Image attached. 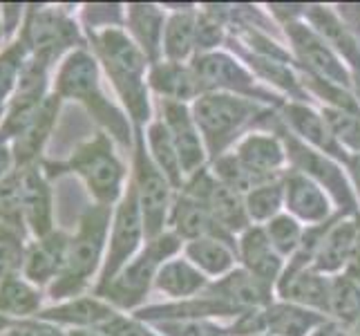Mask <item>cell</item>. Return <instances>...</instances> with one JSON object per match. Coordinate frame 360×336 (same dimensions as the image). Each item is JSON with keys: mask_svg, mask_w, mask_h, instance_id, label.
<instances>
[{"mask_svg": "<svg viewBox=\"0 0 360 336\" xmlns=\"http://www.w3.org/2000/svg\"><path fill=\"white\" fill-rule=\"evenodd\" d=\"M280 206V189L278 186H259L248 195V211L255 218H269Z\"/></svg>", "mask_w": 360, "mask_h": 336, "instance_id": "cell-36", "label": "cell"}, {"mask_svg": "<svg viewBox=\"0 0 360 336\" xmlns=\"http://www.w3.org/2000/svg\"><path fill=\"white\" fill-rule=\"evenodd\" d=\"M43 303L41 290L32 285L22 273H7L0 278V314L7 318H27L39 316Z\"/></svg>", "mask_w": 360, "mask_h": 336, "instance_id": "cell-14", "label": "cell"}, {"mask_svg": "<svg viewBox=\"0 0 360 336\" xmlns=\"http://www.w3.org/2000/svg\"><path fill=\"white\" fill-rule=\"evenodd\" d=\"M316 336H338V334H336V330L327 328V330H320V332H318Z\"/></svg>", "mask_w": 360, "mask_h": 336, "instance_id": "cell-47", "label": "cell"}, {"mask_svg": "<svg viewBox=\"0 0 360 336\" xmlns=\"http://www.w3.org/2000/svg\"><path fill=\"white\" fill-rule=\"evenodd\" d=\"M191 256L197 265H202L204 269L213 271V273H219L224 271L229 265H231V254L224 244H219L215 240H197L191 244Z\"/></svg>", "mask_w": 360, "mask_h": 336, "instance_id": "cell-31", "label": "cell"}, {"mask_svg": "<svg viewBox=\"0 0 360 336\" xmlns=\"http://www.w3.org/2000/svg\"><path fill=\"white\" fill-rule=\"evenodd\" d=\"M166 121H168V130L172 135V142H175V148H177L179 164L186 170H193L202 161V146H200V137L195 135V128L188 115H186V110L181 106L168 104Z\"/></svg>", "mask_w": 360, "mask_h": 336, "instance_id": "cell-15", "label": "cell"}, {"mask_svg": "<svg viewBox=\"0 0 360 336\" xmlns=\"http://www.w3.org/2000/svg\"><path fill=\"white\" fill-rule=\"evenodd\" d=\"M22 184V218L25 227L36 240L54 231L52 227V189L41 164L18 168Z\"/></svg>", "mask_w": 360, "mask_h": 336, "instance_id": "cell-8", "label": "cell"}, {"mask_svg": "<svg viewBox=\"0 0 360 336\" xmlns=\"http://www.w3.org/2000/svg\"><path fill=\"white\" fill-rule=\"evenodd\" d=\"M150 146H153V155L159 164V170L168 175L172 182H177L179 178V155L175 142H172L170 130L164 123H155L150 128Z\"/></svg>", "mask_w": 360, "mask_h": 336, "instance_id": "cell-24", "label": "cell"}, {"mask_svg": "<svg viewBox=\"0 0 360 336\" xmlns=\"http://www.w3.org/2000/svg\"><path fill=\"white\" fill-rule=\"evenodd\" d=\"M356 238L358 229L352 222H340L338 227H333L327 238H322V244L318 249V267L338 269L342 263H347V258H352Z\"/></svg>", "mask_w": 360, "mask_h": 336, "instance_id": "cell-16", "label": "cell"}, {"mask_svg": "<svg viewBox=\"0 0 360 336\" xmlns=\"http://www.w3.org/2000/svg\"><path fill=\"white\" fill-rule=\"evenodd\" d=\"M349 269H352V273H354V278H356V280H360V229H358V238H356L354 251H352Z\"/></svg>", "mask_w": 360, "mask_h": 336, "instance_id": "cell-43", "label": "cell"}, {"mask_svg": "<svg viewBox=\"0 0 360 336\" xmlns=\"http://www.w3.org/2000/svg\"><path fill=\"white\" fill-rule=\"evenodd\" d=\"M65 168L85 180L90 193L101 202V206L115 202L121 193L123 166L112 151V144L103 132L94 135L90 142L79 146Z\"/></svg>", "mask_w": 360, "mask_h": 336, "instance_id": "cell-4", "label": "cell"}, {"mask_svg": "<svg viewBox=\"0 0 360 336\" xmlns=\"http://www.w3.org/2000/svg\"><path fill=\"white\" fill-rule=\"evenodd\" d=\"M0 39H3V30H0Z\"/></svg>", "mask_w": 360, "mask_h": 336, "instance_id": "cell-51", "label": "cell"}, {"mask_svg": "<svg viewBox=\"0 0 360 336\" xmlns=\"http://www.w3.org/2000/svg\"><path fill=\"white\" fill-rule=\"evenodd\" d=\"M0 336H65L60 332L54 323H47V321H30V318H22V321H14L9 325L7 332H3Z\"/></svg>", "mask_w": 360, "mask_h": 336, "instance_id": "cell-39", "label": "cell"}, {"mask_svg": "<svg viewBox=\"0 0 360 336\" xmlns=\"http://www.w3.org/2000/svg\"><path fill=\"white\" fill-rule=\"evenodd\" d=\"M240 161L253 173H266L282 161L280 146L271 137H251L240 148Z\"/></svg>", "mask_w": 360, "mask_h": 336, "instance_id": "cell-22", "label": "cell"}, {"mask_svg": "<svg viewBox=\"0 0 360 336\" xmlns=\"http://www.w3.org/2000/svg\"><path fill=\"white\" fill-rule=\"evenodd\" d=\"M170 238H166V242H153L150 249L134 260L132 265H126L117 276L110 280L105 287L98 290V294H103L108 301H112L119 307H132L143 298L148 285H150V278L157 269V263L164 258L168 251L175 249V244Z\"/></svg>", "mask_w": 360, "mask_h": 336, "instance_id": "cell-7", "label": "cell"}, {"mask_svg": "<svg viewBox=\"0 0 360 336\" xmlns=\"http://www.w3.org/2000/svg\"><path fill=\"white\" fill-rule=\"evenodd\" d=\"M58 108H60V97H56L52 92L41 104V108L36 110V115L32 117V121L20 130V135L16 137V139L11 142L14 157H16V168L39 164L43 146H45L47 137H49V132H52L54 123H56Z\"/></svg>", "mask_w": 360, "mask_h": 336, "instance_id": "cell-11", "label": "cell"}, {"mask_svg": "<svg viewBox=\"0 0 360 336\" xmlns=\"http://www.w3.org/2000/svg\"><path fill=\"white\" fill-rule=\"evenodd\" d=\"M70 238L60 231H52L45 238H39L25 247L22 269L20 273L36 287L52 282L60 276L65 265Z\"/></svg>", "mask_w": 360, "mask_h": 336, "instance_id": "cell-9", "label": "cell"}, {"mask_svg": "<svg viewBox=\"0 0 360 336\" xmlns=\"http://www.w3.org/2000/svg\"><path fill=\"white\" fill-rule=\"evenodd\" d=\"M289 204L297 216L307 220H320L327 216V200L318 191V186L304 178H293L289 182Z\"/></svg>", "mask_w": 360, "mask_h": 336, "instance_id": "cell-21", "label": "cell"}, {"mask_svg": "<svg viewBox=\"0 0 360 336\" xmlns=\"http://www.w3.org/2000/svg\"><path fill=\"white\" fill-rule=\"evenodd\" d=\"M11 323H14V321H11V318H7V316H3V314H0V334H3V332H7V330H9V325H11Z\"/></svg>", "mask_w": 360, "mask_h": 336, "instance_id": "cell-45", "label": "cell"}, {"mask_svg": "<svg viewBox=\"0 0 360 336\" xmlns=\"http://www.w3.org/2000/svg\"><path fill=\"white\" fill-rule=\"evenodd\" d=\"M282 294L309 305H318V307L329 305V290L316 273L293 269L291 273H287V280L282 282Z\"/></svg>", "mask_w": 360, "mask_h": 336, "instance_id": "cell-20", "label": "cell"}, {"mask_svg": "<svg viewBox=\"0 0 360 336\" xmlns=\"http://www.w3.org/2000/svg\"><path fill=\"white\" fill-rule=\"evenodd\" d=\"M291 119H293V123L297 126V130L304 132V137H309V139L320 144V146H327L325 130H322L320 119L314 115V112H309L304 108H291Z\"/></svg>", "mask_w": 360, "mask_h": 336, "instance_id": "cell-40", "label": "cell"}, {"mask_svg": "<svg viewBox=\"0 0 360 336\" xmlns=\"http://www.w3.org/2000/svg\"><path fill=\"white\" fill-rule=\"evenodd\" d=\"M70 336H108V334L96 328V330H72Z\"/></svg>", "mask_w": 360, "mask_h": 336, "instance_id": "cell-44", "label": "cell"}, {"mask_svg": "<svg viewBox=\"0 0 360 336\" xmlns=\"http://www.w3.org/2000/svg\"><path fill=\"white\" fill-rule=\"evenodd\" d=\"M314 316H307L300 309L291 307H276L269 314V328L282 336H302L311 328Z\"/></svg>", "mask_w": 360, "mask_h": 336, "instance_id": "cell-30", "label": "cell"}, {"mask_svg": "<svg viewBox=\"0 0 360 336\" xmlns=\"http://www.w3.org/2000/svg\"><path fill=\"white\" fill-rule=\"evenodd\" d=\"M141 233H143V216L139 206V195H136V189H130L123 195V200L117 209V216H115L112 238H110V251H108V260L103 267L101 287H105V285L126 267L128 258L134 254V249L139 247Z\"/></svg>", "mask_w": 360, "mask_h": 336, "instance_id": "cell-6", "label": "cell"}, {"mask_svg": "<svg viewBox=\"0 0 360 336\" xmlns=\"http://www.w3.org/2000/svg\"><path fill=\"white\" fill-rule=\"evenodd\" d=\"M16 170V157H14V148H11L9 142H5L0 137V182H3L7 175Z\"/></svg>", "mask_w": 360, "mask_h": 336, "instance_id": "cell-42", "label": "cell"}, {"mask_svg": "<svg viewBox=\"0 0 360 336\" xmlns=\"http://www.w3.org/2000/svg\"><path fill=\"white\" fill-rule=\"evenodd\" d=\"M197 74L202 77L204 83H217V85H235V79H244L240 68L231 63L224 56H208L200 61L197 66Z\"/></svg>", "mask_w": 360, "mask_h": 336, "instance_id": "cell-33", "label": "cell"}, {"mask_svg": "<svg viewBox=\"0 0 360 336\" xmlns=\"http://www.w3.org/2000/svg\"><path fill=\"white\" fill-rule=\"evenodd\" d=\"M175 224L184 235H202L210 229V213L200 202H179L175 211Z\"/></svg>", "mask_w": 360, "mask_h": 336, "instance_id": "cell-32", "label": "cell"}, {"mask_svg": "<svg viewBox=\"0 0 360 336\" xmlns=\"http://www.w3.org/2000/svg\"><path fill=\"white\" fill-rule=\"evenodd\" d=\"M329 121L340 139H345L349 146L360 148V117L347 115V112H331Z\"/></svg>", "mask_w": 360, "mask_h": 336, "instance_id": "cell-38", "label": "cell"}, {"mask_svg": "<svg viewBox=\"0 0 360 336\" xmlns=\"http://www.w3.org/2000/svg\"><path fill=\"white\" fill-rule=\"evenodd\" d=\"M193 41V25L186 16H175L166 30V52L172 58H181Z\"/></svg>", "mask_w": 360, "mask_h": 336, "instance_id": "cell-35", "label": "cell"}, {"mask_svg": "<svg viewBox=\"0 0 360 336\" xmlns=\"http://www.w3.org/2000/svg\"><path fill=\"white\" fill-rule=\"evenodd\" d=\"M248 112H251V106L244 104L242 99L204 97L197 104V121L210 139H215V137H224L235 126H240L248 117Z\"/></svg>", "mask_w": 360, "mask_h": 336, "instance_id": "cell-13", "label": "cell"}, {"mask_svg": "<svg viewBox=\"0 0 360 336\" xmlns=\"http://www.w3.org/2000/svg\"><path fill=\"white\" fill-rule=\"evenodd\" d=\"M244 258L259 280H273L278 271V258L271 251V240L259 231L248 233L244 238Z\"/></svg>", "mask_w": 360, "mask_h": 336, "instance_id": "cell-23", "label": "cell"}, {"mask_svg": "<svg viewBox=\"0 0 360 336\" xmlns=\"http://www.w3.org/2000/svg\"><path fill=\"white\" fill-rule=\"evenodd\" d=\"M159 25H161L159 14L153 7H143V5L130 7V27L136 39H139L141 47L148 49V52H155L157 49L159 32H161Z\"/></svg>", "mask_w": 360, "mask_h": 336, "instance_id": "cell-27", "label": "cell"}, {"mask_svg": "<svg viewBox=\"0 0 360 336\" xmlns=\"http://www.w3.org/2000/svg\"><path fill=\"white\" fill-rule=\"evenodd\" d=\"M354 175H356V182H358V189H360V157L354 161Z\"/></svg>", "mask_w": 360, "mask_h": 336, "instance_id": "cell-46", "label": "cell"}, {"mask_svg": "<svg viewBox=\"0 0 360 336\" xmlns=\"http://www.w3.org/2000/svg\"><path fill=\"white\" fill-rule=\"evenodd\" d=\"M0 16H3V11H0ZM0 30H3V20H0Z\"/></svg>", "mask_w": 360, "mask_h": 336, "instance_id": "cell-50", "label": "cell"}, {"mask_svg": "<svg viewBox=\"0 0 360 336\" xmlns=\"http://www.w3.org/2000/svg\"><path fill=\"white\" fill-rule=\"evenodd\" d=\"M297 238H300V231H297L295 222L289 218H278L271 222L269 227V240L276 244L280 251H291V249L297 244Z\"/></svg>", "mask_w": 360, "mask_h": 336, "instance_id": "cell-37", "label": "cell"}, {"mask_svg": "<svg viewBox=\"0 0 360 336\" xmlns=\"http://www.w3.org/2000/svg\"><path fill=\"white\" fill-rule=\"evenodd\" d=\"M5 117V110H0V119H3Z\"/></svg>", "mask_w": 360, "mask_h": 336, "instance_id": "cell-48", "label": "cell"}, {"mask_svg": "<svg viewBox=\"0 0 360 336\" xmlns=\"http://www.w3.org/2000/svg\"><path fill=\"white\" fill-rule=\"evenodd\" d=\"M54 94L60 99H77L90 108L92 115L119 139H126V123L98 90L96 61L85 49H74L60 63L54 81Z\"/></svg>", "mask_w": 360, "mask_h": 336, "instance_id": "cell-2", "label": "cell"}, {"mask_svg": "<svg viewBox=\"0 0 360 336\" xmlns=\"http://www.w3.org/2000/svg\"><path fill=\"white\" fill-rule=\"evenodd\" d=\"M224 290V298H233V301L244 303V305H257L264 301V287L259 278L246 276V273H233L226 282L221 285Z\"/></svg>", "mask_w": 360, "mask_h": 336, "instance_id": "cell-29", "label": "cell"}, {"mask_svg": "<svg viewBox=\"0 0 360 336\" xmlns=\"http://www.w3.org/2000/svg\"><path fill=\"white\" fill-rule=\"evenodd\" d=\"M117 314L112 307L96 301V298L79 296L65 301L56 307H49L39 314L41 321L54 323V325H72L74 330H90V328H103L105 323L112 321Z\"/></svg>", "mask_w": 360, "mask_h": 336, "instance_id": "cell-12", "label": "cell"}, {"mask_svg": "<svg viewBox=\"0 0 360 336\" xmlns=\"http://www.w3.org/2000/svg\"><path fill=\"white\" fill-rule=\"evenodd\" d=\"M157 282L161 292H168L170 296H186L200 287L202 278L186 263H168L159 271Z\"/></svg>", "mask_w": 360, "mask_h": 336, "instance_id": "cell-25", "label": "cell"}, {"mask_svg": "<svg viewBox=\"0 0 360 336\" xmlns=\"http://www.w3.org/2000/svg\"><path fill=\"white\" fill-rule=\"evenodd\" d=\"M96 49L105 61V68L112 77L117 90L121 92L123 101L128 104L136 119L146 117V97L141 88V70L143 56L134 43L128 41V36L121 30L110 27L103 34L96 36Z\"/></svg>", "mask_w": 360, "mask_h": 336, "instance_id": "cell-3", "label": "cell"}, {"mask_svg": "<svg viewBox=\"0 0 360 336\" xmlns=\"http://www.w3.org/2000/svg\"><path fill=\"white\" fill-rule=\"evenodd\" d=\"M206 209L208 213L213 216V220L221 222L224 227L231 229H240L244 224V209L238 200V193H235L231 186L226 184H210V189L206 193Z\"/></svg>", "mask_w": 360, "mask_h": 336, "instance_id": "cell-19", "label": "cell"}, {"mask_svg": "<svg viewBox=\"0 0 360 336\" xmlns=\"http://www.w3.org/2000/svg\"><path fill=\"white\" fill-rule=\"evenodd\" d=\"M153 85L159 92H166L172 97H188L193 92V83L188 74L179 68H157L153 72Z\"/></svg>", "mask_w": 360, "mask_h": 336, "instance_id": "cell-34", "label": "cell"}, {"mask_svg": "<svg viewBox=\"0 0 360 336\" xmlns=\"http://www.w3.org/2000/svg\"><path fill=\"white\" fill-rule=\"evenodd\" d=\"M110 227V211L108 206H88L79 220V231L68 242L65 265L60 276L52 282L49 294L54 301H72L79 298L85 285L90 282L92 273L101 263L105 235Z\"/></svg>", "mask_w": 360, "mask_h": 336, "instance_id": "cell-1", "label": "cell"}, {"mask_svg": "<svg viewBox=\"0 0 360 336\" xmlns=\"http://www.w3.org/2000/svg\"><path fill=\"white\" fill-rule=\"evenodd\" d=\"M3 36H9L16 27H20V18L25 16V5H3Z\"/></svg>", "mask_w": 360, "mask_h": 336, "instance_id": "cell-41", "label": "cell"}, {"mask_svg": "<svg viewBox=\"0 0 360 336\" xmlns=\"http://www.w3.org/2000/svg\"><path fill=\"white\" fill-rule=\"evenodd\" d=\"M3 231H5V227H3V224H0V235H3Z\"/></svg>", "mask_w": 360, "mask_h": 336, "instance_id": "cell-49", "label": "cell"}, {"mask_svg": "<svg viewBox=\"0 0 360 336\" xmlns=\"http://www.w3.org/2000/svg\"><path fill=\"white\" fill-rule=\"evenodd\" d=\"M329 305L342 321L360 316V287L352 278H338L329 292Z\"/></svg>", "mask_w": 360, "mask_h": 336, "instance_id": "cell-28", "label": "cell"}, {"mask_svg": "<svg viewBox=\"0 0 360 336\" xmlns=\"http://www.w3.org/2000/svg\"><path fill=\"white\" fill-rule=\"evenodd\" d=\"M136 195L143 216V227L148 235H157L168 209V184L161 170L146 157V153L136 155Z\"/></svg>", "mask_w": 360, "mask_h": 336, "instance_id": "cell-10", "label": "cell"}, {"mask_svg": "<svg viewBox=\"0 0 360 336\" xmlns=\"http://www.w3.org/2000/svg\"><path fill=\"white\" fill-rule=\"evenodd\" d=\"M18 39L25 43L32 58H39L43 63L52 66L54 58H58L68 47L79 41V30L58 9L30 5L25 9V20Z\"/></svg>", "mask_w": 360, "mask_h": 336, "instance_id": "cell-5", "label": "cell"}, {"mask_svg": "<svg viewBox=\"0 0 360 336\" xmlns=\"http://www.w3.org/2000/svg\"><path fill=\"white\" fill-rule=\"evenodd\" d=\"M27 61L30 52L20 39H16L0 52V110H7V104L11 101V97H14L18 88V81L22 77Z\"/></svg>", "mask_w": 360, "mask_h": 336, "instance_id": "cell-17", "label": "cell"}, {"mask_svg": "<svg viewBox=\"0 0 360 336\" xmlns=\"http://www.w3.org/2000/svg\"><path fill=\"white\" fill-rule=\"evenodd\" d=\"M0 224L22 238L27 233L22 218V184L18 168L0 182Z\"/></svg>", "mask_w": 360, "mask_h": 336, "instance_id": "cell-18", "label": "cell"}, {"mask_svg": "<svg viewBox=\"0 0 360 336\" xmlns=\"http://www.w3.org/2000/svg\"><path fill=\"white\" fill-rule=\"evenodd\" d=\"M295 43L302 49V54L309 61V66L316 68L320 74H325V77H329V79H342L345 81L342 68L338 66V61L329 54V49L325 45H320L316 39H311V36L304 34V32H300L295 36Z\"/></svg>", "mask_w": 360, "mask_h": 336, "instance_id": "cell-26", "label": "cell"}]
</instances>
